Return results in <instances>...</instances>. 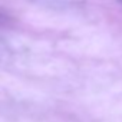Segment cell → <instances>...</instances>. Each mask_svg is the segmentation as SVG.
Returning a JSON list of instances; mask_svg holds the SVG:
<instances>
[{
    "label": "cell",
    "instance_id": "obj_1",
    "mask_svg": "<svg viewBox=\"0 0 122 122\" xmlns=\"http://www.w3.org/2000/svg\"><path fill=\"white\" fill-rule=\"evenodd\" d=\"M2 22H5V16H3L2 13H0V23H2Z\"/></svg>",
    "mask_w": 122,
    "mask_h": 122
},
{
    "label": "cell",
    "instance_id": "obj_2",
    "mask_svg": "<svg viewBox=\"0 0 122 122\" xmlns=\"http://www.w3.org/2000/svg\"><path fill=\"white\" fill-rule=\"evenodd\" d=\"M121 2H122V0H121Z\"/></svg>",
    "mask_w": 122,
    "mask_h": 122
}]
</instances>
